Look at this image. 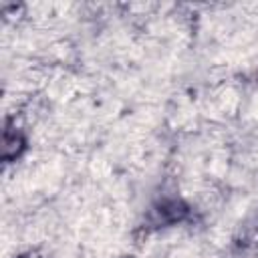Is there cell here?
Instances as JSON below:
<instances>
[{
    "instance_id": "6da1fadb",
    "label": "cell",
    "mask_w": 258,
    "mask_h": 258,
    "mask_svg": "<svg viewBox=\"0 0 258 258\" xmlns=\"http://www.w3.org/2000/svg\"><path fill=\"white\" fill-rule=\"evenodd\" d=\"M252 113H254V117L258 119V95H256L254 101H252Z\"/></svg>"
}]
</instances>
